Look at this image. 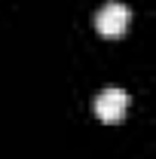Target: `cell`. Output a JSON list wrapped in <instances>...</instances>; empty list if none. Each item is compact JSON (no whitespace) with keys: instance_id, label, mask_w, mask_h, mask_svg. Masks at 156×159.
<instances>
[{"instance_id":"6da1fadb","label":"cell","mask_w":156,"mask_h":159,"mask_svg":"<svg viewBox=\"0 0 156 159\" xmlns=\"http://www.w3.org/2000/svg\"><path fill=\"white\" fill-rule=\"evenodd\" d=\"M129 21H132V12H129V6H122L117 0H110V3H104L101 9H98L95 16V28L101 37H122L126 34V28H129Z\"/></svg>"},{"instance_id":"7a4b0ae2","label":"cell","mask_w":156,"mask_h":159,"mask_svg":"<svg viewBox=\"0 0 156 159\" xmlns=\"http://www.w3.org/2000/svg\"><path fill=\"white\" fill-rule=\"evenodd\" d=\"M126 110H129V95L122 89H104L95 98V116L101 122H110V125L113 122H122Z\"/></svg>"}]
</instances>
